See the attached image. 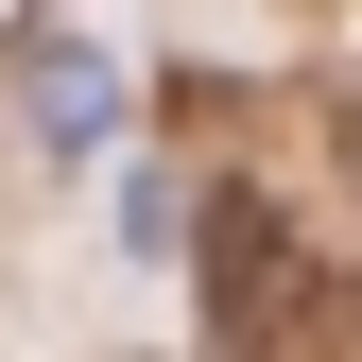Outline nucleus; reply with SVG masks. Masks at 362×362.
<instances>
[{"instance_id": "f257e3e1", "label": "nucleus", "mask_w": 362, "mask_h": 362, "mask_svg": "<svg viewBox=\"0 0 362 362\" xmlns=\"http://www.w3.org/2000/svg\"><path fill=\"white\" fill-rule=\"evenodd\" d=\"M18 86H35V156H104V139H121L104 35H18Z\"/></svg>"}]
</instances>
